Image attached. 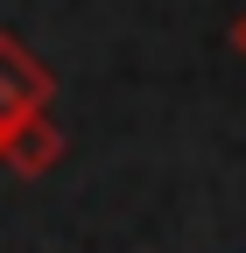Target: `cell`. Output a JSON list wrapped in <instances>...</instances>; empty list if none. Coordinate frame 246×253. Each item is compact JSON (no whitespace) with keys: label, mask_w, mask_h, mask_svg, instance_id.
<instances>
[{"label":"cell","mask_w":246,"mask_h":253,"mask_svg":"<svg viewBox=\"0 0 246 253\" xmlns=\"http://www.w3.org/2000/svg\"><path fill=\"white\" fill-rule=\"evenodd\" d=\"M49 91H56V71L21 36L0 28V106H7L14 120H28V113H49Z\"/></svg>","instance_id":"cell-1"},{"label":"cell","mask_w":246,"mask_h":253,"mask_svg":"<svg viewBox=\"0 0 246 253\" xmlns=\"http://www.w3.org/2000/svg\"><path fill=\"white\" fill-rule=\"evenodd\" d=\"M0 162H7L14 176H49L56 162H64V126H56L49 113H28L7 126V148H0Z\"/></svg>","instance_id":"cell-2"},{"label":"cell","mask_w":246,"mask_h":253,"mask_svg":"<svg viewBox=\"0 0 246 253\" xmlns=\"http://www.w3.org/2000/svg\"><path fill=\"white\" fill-rule=\"evenodd\" d=\"M232 49H239V63H246V7H239V21H232Z\"/></svg>","instance_id":"cell-3"},{"label":"cell","mask_w":246,"mask_h":253,"mask_svg":"<svg viewBox=\"0 0 246 253\" xmlns=\"http://www.w3.org/2000/svg\"><path fill=\"white\" fill-rule=\"evenodd\" d=\"M0 148H7V120H0Z\"/></svg>","instance_id":"cell-4"}]
</instances>
